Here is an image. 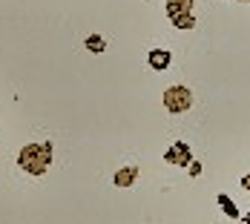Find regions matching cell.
Segmentation results:
<instances>
[{
  "instance_id": "obj_1",
  "label": "cell",
  "mask_w": 250,
  "mask_h": 224,
  "mask_svg": "<svg viewBox=\"0 0 250 224\" xmlns=\"http://www.w3.org/2000/svg\"><path fill=\"white\" fill-rule=\"evenodd\" d=\"M18 164L21 170H26L29 175H43L52 164V144H26L18 152Z\"/></svg>"
},
{
  "instance_id": "obj_2",
  "label": "cell",
  "mask_w": 250,
  "mask_h": 224,
  "mask_svg": "<svg viewBox=\"0 0 250 224\" xmlns=\"http://www.w3.org/2000/svg\"><path fill=\"white\" fill-rule=\"evenodd\" d=\"M164 6H167V15H170L173 26H178V29H193L196 26V20H193V0H164Z\"/></svg>"
},
{
  "instance_id": "obj_3",
  "label": "cell",
  "mask_w": 250,
  "mask_h": 224,
  "mask_svg": "<svg viewBox=\"0 0 250 224\" xmlns=\"http://www.w3.org/2000/svg\"><path fill=\"white\" fill-rule=\"evenodd\" d=\"M164 106H167V112H187L190 106H193V92L187 89V86H170L167 92H164Z\"/></svg>"
},
{
  "instance_id": "obj_4",
  "label": "cell",
  "mask_w": 250,
  "mask_h": 224,
  "mask_svg": "<svg viewBox=\"0 0 250 224\" xmlns=\"http://www.w3.org/2000/svg\"><path fill=\"white\" fill-rule=\"evenodd\" d=\"M170 164H178V167H184V164H190V147L184 144V141H175L173 147L167 149V155H164Z\"/></svg>"
},
{
  "instance_id": "obj_5",
  "label": "cell",
  "mask_w": 250,
  "mask_h": 224,
  "mask_svg": "<svg viewBox=\"0 0 250 224\" xmlns=\"http://www.w3.org/2000/svg\"><path fill=\"white\" fill-rule=\"evenodd\" d=\"M147 61H150V66H152V69H158V72H164V69L170 66V61H173V55H170L167 49H152Z\"/></svg>"
},
{
  "instance_id": "obj_6",
  "label": "cell",
  "mask_w": 250,
  "mask_h": 224,
  "mask_svg": "<svg viewBox=\"0 0 250 224\" xmlns=\"http://www.w3.org/2000/svg\"><path fill=\"white\" fill-rule=\"evenodd\" d=\"M135 178H138V170H135V167H126V170H118L112 181H115L118 187H129V184H132Z\"/></svg>"
},
{
  "instance_id": "obj_7",
  "label": "cell",
  "mask_w": 250,
  "mask_h": 224,
  "mask_svg": "<svg viewBox=\"0 0 250 224\" xmlns=\"http://www.w3.org/2000/svg\"><path fill=\"white\" fill-rule=\"evenodd\" d=\"M86 49H92V52H104V38H98V35L86 38Z\"/></svg>"
},
{
  "instance_id": "obj_8",
  "label": "cell",
  "mask_w": 250,
  "mask_h": 224,
  "mask_svg": "<svg viewBox=\"0 0 250 224\" xmlns=\"http://www.w3.org/2000/svg\"><path fill=\"white\" fill-rule=\"evenodd\" d=\"M219 201H222V204H225V213H230V216H233V219H236V216H239V213H236V207H233V204H230V201H227L225 196H219Z\"/></svg>"
},
{
  "instance_id": "obj_9",
  "label": "cell",
  "mask_w": 250,
  "mask_h": 224,
  "mask_svg": "<svg viewBox=\"0 0 250 224\" xmlns=\"http://www.w3.org/2000/svg\"><path fill=\"white\" fill-rule=\"evenodd\" d=\"M242 187H245V190H250V173L245 175V178H242Z\"/></svg>"
},
{
  "instance_id": "obj_10",
  "label": "cell",
  "mask_w": 250,
  "mask_h": 224,
  "mask_svg": "<svg viewBox=\"0 0 250 224\" xmlns=\"http://www.w3.org/2000/svg\"><path fill=\"white\" fill-rule=\"evenodd\" d=\"M245 222H248V224H250V213H248V216H245Z\"/></svg>"
}]
</instances>
